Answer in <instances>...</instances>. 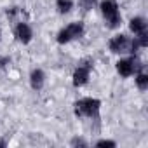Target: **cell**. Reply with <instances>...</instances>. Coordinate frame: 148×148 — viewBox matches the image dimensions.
<instances>
[{
  "label": "cell",
  "mask_w": 148,
  "mask_h": 148,
  "mask_svg": "<svg viewBox=\"0 0 148 148\" xmlns=\"http://www.w3.org/2000/svg\"><path fill=\"white\" fill-rule=\"evenodd\" d=\"M139 49V44L134 38H129L127 35H115L112 40H110V51L115 52V54H134L136 51Z\"/></svg>",
  "instance_id": "obj_1"
},
{
  "label": "cell",
  "mask_w": 148,
  "mask_h": 148,
  "mask_svg": "<svg viewBox=\"0 0 148 148\" xmlns=\"http://www.w3.org/2000/svg\"><path fill=\"white\" fill-rule=\"evenodd\" d=\"M101 14L106 21V26L108 28H119L120 23H122V16H120V11H119V5L115 0H103L101 2Z\"/></svg>",
  "instance_id": "obj_2"
},
{
  "label": "cell",
  "mask_w": 148,
  "mask_h": 148,
  "mask_svg": "<svg viewBox=\"0 0 148 148\" xmlns=\"http://www.w3.org/2000/svg\"><path fill=\"white\" fill-rule=\"evenodd\" d=\"M99 106H101V101L99 99H94V98H84L80 101L75 103V115L77 117H94L98 119L99 115Z\"/></svg>",
  "instance_id": "obj_3"
},
{
  "label": "cell",
  "mask_w": 148,
  "mask_h": 148,
  "mask_svg": "<svg viewBox=\"0 0 148 148\" xmlns=\"http://www.w3.org/2000/svg\"><path fill=\"white\" fill-rule=\"evenodd\" d=\"M143 70V64L141 61L132 56V58H127V59H120L117 63V71L120 73L122 77H131V75H136V73H139Z\"/></svg>",
  "instance_id": "obj_4"
},
{
  "label": "cell",
  "mask_w": 148,
  "mask_h": 148,
  "mask_svg": "<svg viewBox=\"0 0 148 148\" xmlns=\"http://www.w3.org/2000/svg\"><path fill=\"white\" fill-rule=\"evenodd\" d=\"M91 70H92V59H84V61H80V64L77 66L75 73H73V86H75V87L86 86L87 80H89Z\"/></svg>",
  "instance_id": "obj_5"
},
{
  "label": "cell",
  "mask_w": 148,
  "mask_h": 148,
  "mask_svg": "<svg viewBox=\"0 0 148 148\" xmlns=\"http://www.w3.org/2000/svg\"><path fill=\"white\" fill-rule=\"evenodd\" d=\"M82 33H84V25L82 23H71L58 33V42L59 44H68L71 40L82 37Z\"/></svg>",
  "instance_id": "obj_6"
},
{
  "label": "cell",
  "mask_w": 148,
  "mask_h": 148,
  "mask_svg": "<svg viewBox=\"0 0 148 148\" xmlns=\"http://www.w3.org/2000/svg\"><path fill=\"white\" fill-rule=\"evenodd\" d=\"M14 33H16V38H18L21 44H30V40H32V37H33L32 28H30L26 23H19V25L16 26Z\"/></svg>",
  "instance_id": "obj_7"
},
{
  "label": "cell",
  "mask_w": 148,
  "mask_h": 148,
  "mask_svg": "<svg viewBox=\"0 0 148 148\" xmlns=\"http://www.w3.org/2000/svg\"><path fill=\"white\" fill-rule=\"evenodd\" d=\"M44 82H45V75L42 70H33L32 75H30V84L35 91H40L44 87Z\"/></svg>",
  "instance_id": "obj_8"
},
{
  "label": "cell",
  "mask_w": 148,
  "mask_h": 148,
  "mask_svg": "<svg viewBox=\"0 0 148 148\" xmlns=\"http://www.w3.org/2000/svg\"><path fill=\"white\" fill-rule=\"evenodd\" d=\"M129 28H131V32H132V33L139 35V33L146 32V21H145L143 18H132V19H131V23H129Z\"/></svg>",
  "instance_id": "obj_9"
},
{
  "label": "cell",
  "mask_w": 148,
  "mask_h": 148,
  "mask_svg": "<svg viewBox=\"0 0 148 148\" xmlns=\"http://www.w3.org/2000/svg\"><path fill=\"white\" fill-rule=\"evenodd\" d=\"M56 5H58V11H59L61 14H66V12H70V11H71L73 2H71V0H58Z\"/></svg>",
  "instance_id": "obj_10"
},
{
  "label": "cell",
  "mask_w": 148,
  "mask_h": 148,
  "mask_svg": "<svg viewBox=\"0 0 148 148\" xmlns=\"http://www.w3.org/2000/svg\"><path fill=\"white\" fill-rule=\"evenodd\" d=\"M136 84H138V87H139V91H146V87H148V77L145 75V73H136Z\"/></svg>",
  "instance_id": "obj_11"
},
{
  "label": "cell",
  "mask_w": 148,
  "mask_h": 148,
  "mask_svg": "<svg viewBox=\"0 0 148 148\" xmlns=\"http://www.w3.org/2000/svg\"><path fill=\"white\" fill-rule=\"evenodd\" d=\"M79 5H80L84 11H91V9H94V5H96V0H79Z\"/></svg>",
  "instance_id": "obj_12"
},
{
  "label": "cell",
  "mask_w": 148,
  "mask_h": 148,
  "mask_svg": "<svg viewBox=\"0 0 148 148\" xmlns=\"http://www.w3.org/2000/svg\"><path fill=\"white\" fill-rule=\"evenodd\" d=\"M96 146L98 148H115V141H108V139H101V141H98L96 143Z\"/></svg>",
  "instance_id": "obj_13"
},
{
  "label": "cell",
  "mask_w": 148,
  "mask_h": 148,
  "mask_svg": "<svg viewBox=\"0 0 148 148\" xmlns=\"http://www.w3.org/2000/svg\"><path fill=\"white\" fill-rule=\"evenodd\" d=\"M71 145H73V146H87V143H86L84 139H79V138L73 139V141H71Z\"/></svg>",
  "instance_id": "obj_14"
},
{
  "label": "cell",
  "mask_w": 148,
  "mask_h": 148,
  "mask_svg": "<svg viewBox=\"0 0 148 148\" xmlns=\"http://www.w3.org/2000/svg\"><path fill=\"white\" fill-rule=\"evenodd\" d=\"M5 146V141H0V148H4Z\"/></svg>",
  "instance_id": "obj_15"
}]
</instances>
